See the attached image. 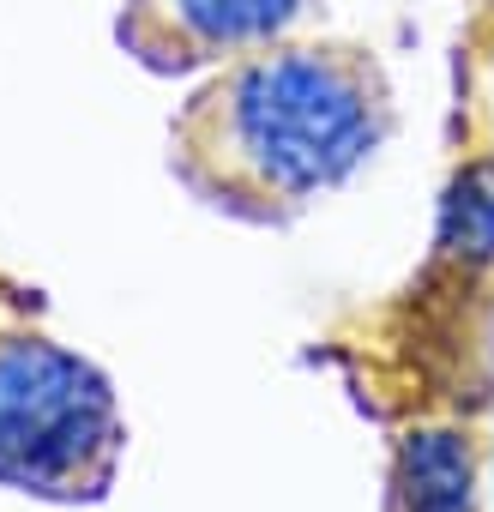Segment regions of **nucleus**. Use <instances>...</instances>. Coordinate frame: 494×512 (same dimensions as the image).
Listing matches in <instances>:
<instances>
[{
    "label": "nucleus",
    "instance_id": "1",
    "mask_svg": "<svg viewBox=\"0 0 494 512\" xmlns=\"http://www.w3.org/2000/svg\"><path fill=\"white\" fill-rule=\"evenodd\" d=\"M398 97L368 43L290 37L193 85L169 121V175L217 217L284 229L392 139Z\"/></svg>",
    "mask_w": 494,
    "mask_h": 512
},
{
    "label": "nucleus",
    "instance_id": "2",
    "mask_svg": "<svg viewBox=\"0 0 494 512\" xmlns=\"http://www.w3.org/2000/svg\"><path fill=\"white\" fill-rule=\"evenodd\" d=\"M127 416L115 380L49 332H0V488L91 506L115 488Z\"/></svg>",
    "mask_w": 494,
    "mask_h": 512
},
{
    "label": "nucleus",
    "instance_id": "3",
    "mask_svg": "<svg viewBox=\"0 0 494 512\" xmlns=\"http://www.w3.org/2000/svg\"><path fill=\"white\" fill-rule=\"evenodd\" d=\"M326 0H121L115 43L163 79L217 73L254 49L308 37Z\"/></svg>",
    "mask_w": 494,
    "mask_h": 512
},
{
    "label": "nucleus",
    "instance_id": "4",
    "mask_svg": "<svg viewBox=\"0 0 494 512\" xmlns=\"http://www.w3.org/2000/svg\"><path fill=\"white\" fill-rule=\"evenodd\" d=\"M386 512H476V446L452 422H416L392 446Z\"/></svg>",
    "mask_w": 494,
    "mask_h": 512
},
{
    "label": "nucleus",
    "instance_id": "5",
    "mask_svg": "<svg viewBox=\"0 0 494 512\" xmlns=\"http://www.w3.org/2000/svg\"><path fill=\"white\" fill-rule=\"evenodd\" d=\"M434 260L464 272L494 266V157H476L452 175L434 223Z\"/></svg>",
    "mask_w": 494,
    "mask_h": 512
}]
</instances>
